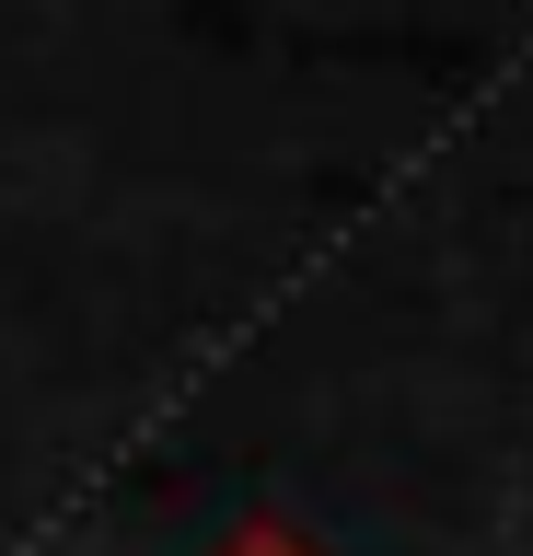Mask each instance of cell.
Returning <instances> with one entry per match:
<instances>
[]
</instances>
